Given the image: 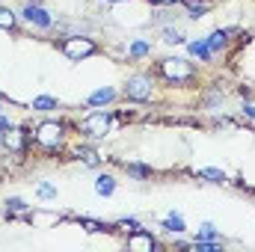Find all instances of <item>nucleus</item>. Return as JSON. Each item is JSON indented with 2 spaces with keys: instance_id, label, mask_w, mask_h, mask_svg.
<instances>
[{
  "instance_id": "nucleus-1",
  "label": "nucleus",
  "mask_w": 255,
  "mask_h": 252,
  "mask_svg": "<svg viewBox=\"0 0 255 252\" xmlns=\"http://www.w3.org/2000/svg\"><path fill=\"white\" fill-rule=\"evenodd\" d=\"M160 71H163L169 80H184V77H190V74H193V65H190L187 59H163Z\"/></svg>"
},
{
  "instance_id": "nucleus-2",
  "label": "nucleus",
  "mask_w": 255,
  "mask_h": 252,
  "mask_svg": "<svg viewBox=\"0 0 255 252\" xmlns=\"http://www.w3.org/2000/svg\"><path fill=\"white\" fill-rule=\"evenodd\" d=\"M62 50H65L71 59H80V56H89V53H95V45H92L89 39H65Z\"/></svg>"
},
{
  "instance_id": "nucleus-3",
  "label": "nucleus",
  "mask_w": 255,
  "mask_h": 252,
  "mask_svg": "<svg viewBox=\"0 0 255 252\" xmlns=\"http://www.w3.org/2000/svg\"><path fill=\"white\" fill-rule=\"evenodd\" d=\"M125 92H128V98H134V101H146V98L152 95V80H149V77H131L128 86H125Z\"/></svg>"
},
{
  "instance_id": "nucleus-4",
  "label": "nucleus",
  "mask_w": 255,
  "mask_h": 252,
  "mask_svg": "<svg viewBox=\"0 0 255 252\" xmlns=\"http://www.w3.org/2000/svg\"><path fill=\"white\" fill-rule=\"evenodd\" d=\"M107 125H110V116H107V113H101V110L83 119V131H86V134H92V137H104Z\"/></svg>"
},
{
  "instance_id": "nucleus-5",
  "label": "nucleus",
  "mask_w": 255,
  "mask_h": 252,
  "mask_svg": "<svg viewBox=\"0 0 255 252\" xmlns=\"http://www.w3.org/2000/svg\"><path fill=\"white\" fill-rule=\"evenodd\" d=\"M24 18H27L30 24H39V27H51V15H48L42 6H36V3H27Z\"/></svg>"
},
{
  "instance_id": "nucleus-6",
  "label": "nucleus",
  "mask_w": 255,
  "mask_h": 252,
  "mask_svg": "<svg viewBox=\"0 0 255 252\" xmlns=\"http://www.w3.org/2000/svg\"><path fill=\"white\" fill-rule=\"evenodd\" d=\"M128 247H134V250H154V238L149 232H143V229H134V235L128 238Z\"/></svg>"
},
{
  "instance_id": "nucleus-7",
  "label": "nucleus",
  "mask_w": 255,
  "mask_h": 252,
  "mask_svg": "<svg viewBox=\"0 0 255 252\" xmlns=\"http://www.w3.org/2000/svg\"><path fill=\"white\" fill-rule=\"evenodd\" d=\"M39 137H42V143L53 146V143L59 140V125H42V128H39Z\"/></svg>"
},
{
  "instance_id": "nucleus-8",
  "label": "nucleus",
  "mask_w": 255,
  "mask_h": 252,
  "mask_svg": "<svg viewBox=\"0 0 255 252\" xmlns=\"http://www.w3.org/2000/svg\"><path fill=\"white\" fill-rule=\"evenodd\" d=\"M181 3L190 9V15H193V18H199L202 12H208V9H211V3H208V0H181Z\"/></svg>"
},
{
  "instance_id": "nucleus-9",
  "label": "nucleus",
  "mask_w": 255,
  "mask_h": 252,
  "mask_svg": "<svg viewBox=\"0 0 255 252\" xmlns=\"http://www.w3.org/2000/svg\"><path fill=\"white\" fill-rule=\"evenodd\" d=\"M95 190H98L101 196H110V193L116 190V181H113L110 175H101V178H98V184H95Z\"/></svg>"
},
{
  "instance_id": "nucleus-10",
  "label": "nucleus",
  "mask_w": 255,
  "mask_h": 252,
  "mask_svg": "<svg viewBox=\"0 0 255 252\" xmlns=\"http://www.w3.org/2000/svg\"><path fill=\"white\" fill-rule=\"evenodd\" d=\"M226 42H229V33H226V30H220V33H214V36H211V42H208V48H211V53H214V50H220V48H223Z\"/></svg>"
},
{
  "instance_id": "nucleus-11",
  "label": "nucleus",
  "mask_w": 255,
  "mask_h": 252,
  "mask_svg": "<svg viewBox=\"0 0 255 252\" xmlns=\"http://www.w3.org/2000/svg\"><path fill=\"white\" fill-rule=\"evenodd\" d=\"M190 53L199 56V59H208V56H211V48H208V42H193V45H190Z\"/></svg>"
},
{
  "instance_id": "nucleus-12",
  "label": "nucleus",
  "mask_w": 255,
  "mask_h": 252,
  "mask_svg": "<svg viewBox=\"0 0 255 252\" xmlns=\"http://www.w3.org/2000/svg\"><path fill=\"white\" fill-rule=\"evenodd\" d=\"M113 95H116L113 89H98V92L89 98V104H107V101H113Z\"/></svg>"
},
{
  "instance_id": "nucleus-13",
  "label": "nucleus",
  "mask_w": 255,
  "mask_h": 252,
  "mask_svg": "<svg viewBox=\"0 0 255 252\" xmlns=\"http://www.w3.org/2000/svg\"><path fill=\"white\" fill-rule=\"evenodd\" d=\"M6 146H9V149H21V146H24V131H9Z\"/></svg>"
},
{
  "instance_id": "nucleus-14",
  "label": "nucleus",
  "mask_w": 255,
  "mask_h": 252,
  "mask_svg": "<svg viewBox=\"0 0 255 252\" xmlns=\"http://www.w3.org/2000/svg\"><path fill=\"white\" fill-rule=\"evenodd\" d=\"M33 110H56V98H36Z\"/></svg>"
},
{
  "instance_id": "nucleus-15",
  "label": "nucleus",
  "mask_w": 255,
  "mask_h": 252,
  "mask_svg": "<svg viewBox=\"0 0 255 252\" xmlns=\"http://www.w3.org/2000/svg\"><path fill=\"white\" fill-rule=\"evenodd\" d=\"M77 157H83V160H86L89 166H98V154H95L92 149H86V146H83V149L77 151Z\"/></svg>"
},
{
  "instance_id": "nucleus-16",
  "label": "nucleus",
  "mask_w": 255,
  "mask_h": 252,
  "mask_svg": "<svg viewBox=\"0 0 255 252\" xmlns=\"http://www.w3.org/2000/svg\"><path fill=\"white\" fill-rule=\"evenodd\" d=\"M125 169H128L131 175H137V178H149V175H152V169H146V166H134V163H125Z\"/></svg>"
},
{
  "instance_id": "nucleus-17",
  "label": "nucleus",
  "mask_w": 255,
  "mask_h": 252,
  "mask_svg": "<svg viewBox=\"0 0 255 252\" xmlns=\"http://www.w3.org/2000/svg\"><path fill=\"white\" fill-rule=\"evenodd\" d=\"M199 175H202V178H211V181H226V175H223L220 169H202Z\"/></svg>"
},
{
  "instance_id": "nucleus-18",
  "label": "nucleus",
  "mask_w": 255,
  "mask_h": 252,
  "mask_svg": "<svg viewBox=\"0 0 255 252\" xmlns=\"http://www.w3.org/2000/svg\"><path fill=\"white\" fill-rule=\"evenodd\" d=\"M166 229H169V232H184V220H181V217H169V220H166Z\"/></svg>"
},
{
  "instance_id": "nucleus-19",
  "label": "nucleus",
  "mask_w": 255,
  "mask_h": 252,
  "mask_svg": "<svg viewBox=\"0 0 255 252\" xmlns=\"http://www.w3.org/2000/svg\"><path fill=\"white\" fill-rule=\"evenodd\" d=\"M163 39H166V42H169V45H178V42H184V39H181V33H178V30H163Z\"/></svg>"
},
{
  "instance_id": "nucleus-20",
  "label": "nucleus",
  "mask_w": 255,
  "mask_h": 252,
  "mask_svg": "<svg viewBox=\"0 0 255 252\" xmlns=\"http://www.w3.org/2000/svg\"><path fill=\"white\" fill-rule=\"evenodd\" d=\"M15 24V15L9 9H0V27H12Z\"/></svg>"
},
{
  "instance_id": "nucleus-21",
  "label": "nucleus",
  "mask_w": 255,
  "mask_h": 252,
  "mask_svg": "<svg viewBox=\"0 0 255 252\" xmlns=\"http://www.w3.org/2000/svg\"><path fill=\"white\" fill-rule=\"evenodd\" d=\"M39 196H42V199H53V196H56V190H53L51 184H39Z\"/></svg>"
},
{
  "instance_id": "nucleus-22",
  "label": "nucleus",
  "mask_w": 255,
  "mask_h": 252,
  "mask_svg": "<svg viewBox=\"0 0 255 252\" xmlns=\"http://www.w3.org/2000/svg\"><path fill=\"white\" fill-rule=\"evenodd\" d=\"M131 53H134V56H146V53H149V45H146V42H137V45L131 48Z\"/></svg>"
},
{
  "instance_id": "nucleus-23",
  "label": "nucleus",
  "mask_w": 255,
  "mask_h": 252,
  "mask_svg": "<svg viewBox=\"0 0 255 252\" xmlns=\"http://www.w3.org/2000/svg\"><path fill=\"white\" fill-rule=\"evenodd\" d=\"M196 250H202V252H217L220 247H217V244H205V241H196Z\"/></svg>"
},
{
  "instance_id": "nucleus-24",
  "label": "nucleus",
  "mask_w": 255,
  "mask_h": 252,
  "mask_svg": "<svg viewBox=\"0 0 255 252\" xmlns=\"http://www.w3.org/2000/svg\"><path fill=\"white\" fill-rule=\"evenodd\" d=\"M83 226H86V232H104V226L101 223H92V220H83Z\"/></svg>"
},
{
  "instance_id": "nucleus-25",
  "label": "nucleus",
  "mask_w": 255,
  "mask_h": 252,
  "mask_svg": "<svg viewBox=\"0 0 255 252\" xmlns=\"http://www.w3.org/2000/svg\"><path fill=\"white\" fill-rule=\"evenodd\" d=\"M202 238H217V229H214L211 223H205V226H202Z\"/></svg>"
},
{
  "instance_id": "nucleus-26",
  "label": "nucleus",
  "mask_w": 255,
  "mask_h": 252,
  "mask_svg": "<svg viewBox=\"0 0 255 252\" xmlns=\"http://www.w3.org/2000/svg\"><path fill=\"white\" fill-rule=\"evenodd\" d=\"M24 208H27V205H24L21 199H12V202H9V211H24Z\"/></svg>"
},
{
  "instance_id": "nucleus-27",
  "label": "nucleus",
  "mask_w": 255,
  "mask_h": 252,
  "mask_svg": "<svg viewBox=\"0 0 255 252\" xmlns=\"http://www.w3.org/2000/svg\"><path fill=\"white\" fill-rule=\"evenodd\" d=\"M154 21H157V24H166V21H169V12H157Z\"/></svg>"
},
{
  "instance_id": "nucleus-28",
  "label": "nucleus",
  "mask_w": 255,
  "mask_h": 252,
  "mask_svg": "<svg viewBox=\"0 0 255 252\" xmlns=\"http://www.w3.org/2000/svg\"><path fill=\"white\" fill-rule=\"evenodd\" d=\"M122 226H125V229H131V232H134V229H137V220H122Z\"/></svg>"
},
{
  "instance_id": "nucleus-29",
  "label": "nucleus",
  "mask_w": 255,
  "mask_h": 252,
  "mask_svg": "<svg viewBox=\"0 0 255 252\" xmlns=\"http://www.w3.org/2000/svg\"><path fill=\"white\" fill-rule=\"evenodd\" d=\"M0 131H9V122L6 119H0Z\"/></svg>"
},
{
  "instance_id": "nucleus-30",
  "label": "nucleus",
  "mask_w": 255,
  "mask_h": 252,
  "mask_svg": "<svg viewBox=\"0 0 255 252\" xmlns=\"http://www.w3.org/2000/svg\"><path fill=\"white\" fill-rule=\"evenodd\" d=\"M247 116H253L255 119V107H247Z\"/></svg>"
},
{
  "instance_id": "nucleus-31",
  "label": "nucleus",
  "mask_w": 255,
  "mask_h": 252,
  "mask_svg": "<svg viewBox=\"0 0 255 252\" xmlns=\"http://www.w3.org/2000/svg\"><path fill=\"white\" fill-rule=\"evenodd\" d=\"M154 3H175V0H154Z\"/></svg>"
},
{
  "instance_id": "nucleus-32",
  "label": "nucleus",
  "mask_w": 255,
  "mask_h": 252,
  "mask_svg": "<svg viewBox=\"0 0 255 252\" xmlns=\"http://www.w3.org/2000/svg\"><path fill=\"white\" fill-rule=\"evenodd\" d=\"M110 3H116V0H110Z\"/></svg>"
}]
</instances>
